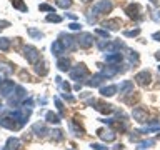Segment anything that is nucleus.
Masks as SVG:
<instances>
[{
  "label": "nucleus",
  "mask_w": 160,
  "mask_h": 150,
  "mask_svg": "<svg viewBox=\"0 0 160 150\" xmlns=\"http://www.w3.org/2000/svg\"><path fill=\"white\" fill-rule=\"evenodd\" d=\"M7 98H8V105H10V107H18V105L22 103L25 98H27V92H25L23 87H20V85H15L13 92L10 93Z\"/></svg>",
  "instance_id": "nucleus-1"
},
{
  "label": "nucleus",
  "mask_w": 160,
  "mask_h": 150,
  "mask_svg": "<svg viewBox=\"0 0 160 150\" xmlns=\"http://www.w3.org/2000/svg\"><path fill=\"white\" fill-rule=\"evenodd\" d=\"M88 75H90V72H88V68L85 63H77L75 67L70 68V78L77 80L80 83H82L85 78H88Z\"/></svg>",
  "instance_id": "nucleus-2"
},
{
  "label": "nucleus",
  "mask_w": 160,
  "mask_h": 150,
  "mask_svg": "<svg viewBox=\"0 0 160 150\" xmlns=\"http://www.w3.org/2000/svg\"><path fill=\"white\" fill-rule=\"evenodd\" d=\"M112 8H113V3L110 2V0H98V2L93 3V7L90 8V15L98 17V15H103V13L112 12Z\"/></svg>",
  "instance_id": "nucleus-3"
},
{
  "label": "nucleus",
  "mask_w": 160,
  "mask_h": 150,
  "mask_svg": "<svg viewBox=\"0 0 160 150\" xmlns=\"http://www.w3.org/2000/svg\"><path fill=\"white\" fill-rule=\"evenodd\" d=\"M125 13H127L128 18L135 20V22H140L143 20V15H142V5L137 3V2H132L125 7Z\"/></svg>",
  "instance_id": "nucleus-4"
},
{
  "label": "nucleus",
  "mask_w": 160,
  "mask_h": 150,
  "mask_svg": "<svg viewBox=\"0 0 160 150\" xmlns=\"http://www.w3.org/2000/svg\"><path fill=\"white\" fill-rule=\"evenodd\" d=\"M87 103L90 105V107H93L97 112L103 113V115H110V113L115 112V107L112 103H105V102H100V100H95V98H90Z\"/></svg>",
  "instance_id": "nucleus-5"
},
{
  "label": "nucleus",
  "mask_w": 160,
  "mask_h": 150,
  "mask_svg": "<svg viewBox=\"0 0 160 150\" xmlns=\"http://www.w3.org/2000/svg\"><path fill=\"white\" fill-rule=\"evenodd\" d=\"M100 122L107 123L112 130H115V132H125V130L128 128L125 118H122V120H118V118H100Z\"/></svg>",
  "instance_id": "nucleus-6"
},
{
  "label": "nucleus",
  "mask_w": 160,
  "mask_h": 150,
  "mask_svg": "<svg viewBox=\"0 0 160 150\" xmlns=\"http://www.w3.org/2000/svg\"><path fill=\"white\" fill-rule=\"evenodd\" d=\"M22 55L25 58H27V62L28 63H37L38 60H40V52L35 47H32V45H23V48H22Z\"/></svg>",
  "instance_id": "nucleus-7"
},
{
  "label": "nucleus",
  "mask_w": 160,
  "mask_h": 150,
  "mask_svg": "<svg viewBox=\"0 0 160 150\" xmlns=\"http://www.w3.org/2000/svg\"><path fill=\"white\" fill-rule=\"evenodd\" d=\"M75 38H77V45L80 48H90L95 43V37L88 32H80Z\"/></svg>",
  "instance_id": "nucleus-8"
},
{
  "label": "nucleus",
  "mask_w": 160,
  "mask_h": 150,
  "mask_svg": "<svg viewBox=\"0 0 160 150\" xmlns=\"http://www.w3.org/2000/svg\"><path fill=\"white\" fill-rule=\"evenodd\" d=\"M58 40L63 43L65 50H70V52H75L77 47H78V45H77V38H75L73 35H70V33H60Z\"/></svg>",
  "instance_id": "nucleus-9"
},
{
  "label": "nucleus",
  "mask_w": 160,
  "mask_h": 150,
  "mask_svg": "<svg viewBox=\"0 0 160 150\" xmlns=\"http://www.w3.org/2000/svg\"><path fill=\"white\" fill-rule=\"evenodd\" d=\"M122 65H110L108 63V67H102V70H100V73L103 75L105 78H112V77H115V75H118V73H123L127 68H120Z\"/></svg>",
  "instance_id": "nucleus-10"
},
{
  "label": "nucleus",
  "mask_w": 160,
  "mask_h": 150,
  "mask_svg": "<svg viewBox=\"0 0 160 150\" xmlns=\"http://www.w3.org/2000/svg\"><path fill=\"white\" fill-rule=\"evenodd\" d=\"M0 127L8 128V130H20V128H22V123H20L18 120H15V118H12V117L8 115V117L0 118Z\"/></svg>",
  "instance_id": "nucleus-11"
},
{
  "label": "nucleus",
  "mask_w": 160,
  "mask_h": 150,
  "mask_svg": "<svg viewBox=\"0 0 160 150\" xmlns=\"http://www.w3.org/2000/svg\"><path fill=\"white\" fill-rule=\"evenodd\" d=\"M150 82H152V73L148 70H142L135 75V83L140 87H147V85H150Z\"/></svg>",
  "instance_id": "nucleus-12"
},
{
  "label": "nucleus",
  "mask_w": 160,
  "mask_h": 150,
  "mask_svg": "<svg viewBox=\"0 0 160 150\" xmlns=\"http://www.w3.org/2000/svg\"><path fill=\"white\" fill-rule=\"evenodd\" d=\"M132 117L135 122H138V123H147L148 122V113H147V110L142 108V107H135L132 110Z\"/></svg>",
  "instance_id": "nucleus-13"
},
{
  "label": "nucleus",
  "mask_w": 160,
  "mask_h": 150,
  "mask_svg": "<svg viewBox=\"0 0 160 150\" xmlns=\"http://www.w3.org/2000/svg\"><path fill=\"white\" fill-rule=\"evenodd\" d=\"M97 135L103 140V142H113L115 137H117V132L112 130V128H98Z\"/></svg>",
  "instance_id": "nucleus-14"
},
{
  "label": "nucleus",
  "mask_w": 160,
  "mask_h": 150,
  "mask_svg": "<svg viewBox=\"0 0 160 150\" xmlns=\"http://www.w3.org/2000/svg\"><path fill=\"white\" fill-rule=\"evenodd\" d=\"M13 88H15V83H13V80H3V82L0 83V95L7 98L8 95L13 92Z\"/></svg>",
  "instance_id": "nucleus-15"
},
{
  "label": "nucleus",
  "mask_w": 160,
  "mask_h": 150,
  "mask_svg": "<svg viewBox=\"0 0 160 150\" xmlns=\"http://www.w3.org/2000/svg\"><path fill=\"white\" fill-rule=\"evenodd\" d=\"M102 27L105 30H112V32H115V30H118L120 27H122V20L120 18H108V20H105V22H102Z\"/></svg>",
  "instance_id": "nucleus-16"
},
{
  "label": "nucleus",
  "mask_w": 160,
  "mask_h": 150,
  "mask_svg": "<svg viewBox=\"0 0 160 150\" xmlns=\"http://www.w3.org/2000/svg\"><path fill=\"white\" fill-rule=\"evenodd\" d=\"M32 132L37 135V137L43 138V137H47V133H50V130H48V127H47L45 123L37 122V123H33V125H32Z\"/></svg>",
  "instance_id": "nucleus-17"
},
{
  "label": "nucleus",
  "mask_w": 160,
  "mask_h": 150,
  "mask_svg": "<svg viewBox=\"0 0 160 150\" xmlns=\"http://www.w3.org/2000/svg\"><path fill=\"white\" fill-rule=\"evenodd\" d=\"M123 60V55L120 52H110V53H105V62L110 63V65H118L122 63Z\"/></svg>",
  "instance_id": "nucleus-18"
},
{
  "label": "nucleus",
  "mask_w": 160,
  "mask_h": 150,
  "mask_svg": "<svg viewBox=\"0 0 160 150\" xmlns=\"http://www.w3.org/2000/svg\"><path fill=\"white\" fill-rule=\"evenodd\" d=\"M125 48V43L120 42V40H108L107 47H105V50H107V53L110 52H120V50Z\"/></svg>",
  "instance_id": "nucleus-19"
},
{
  "label": "nucleus",
  "mask_w": 160,
  "mask_h": 150,
  "mask_svg": "<svg viewBox=\"0 0 160 150\" xmlns=\"http://www.w3.org/2000/svg\"><path fill=\"white\" fill-rule=\"evenodd\" d=\"M70 65H72V62H70L68 57H63L62 55V57L57 58V68L60 70V72H68V70L72 68Z\"/></svg>",
  "instance_id": "nucleus-20"
},
{
  "label": "nucleus",
  "mask_w": 160,
  "mask_h": 150,
  "mask_svg": "<svg viewBox=\"0 0 160 150\" xmlns=\"http://www.w3.org/2000/svg\"><path fill=\"white\" fill-rule=\"evenodd\" d=\"M103 80H105V77H103V75L98 72V73L92 75V77H90V80H87V82H85V83H87L88 87H100Z\"/></svg>",
  "instance_id": "nucleus-21"
},
{
  "label": "nucleus",
  "mask_w": 160,
  "mask_h": 150,
  "mask_svg": "<svg viewBox=\"0 0 160 150\" xmlns=\"http://www.w3.org/2000/svg\"><path fill=\"white\" fill-rule=\"evenodd\" d=\"M118 92L117 85H107V87H100V95L102 97H113Z\"/></svg>",
  "instance_id": "nucleus-22"
},
{
  "label": "nucleus",
  "mask_w": 160,
  "mask_h": 150,
  "mask_svg": "<svg viewBox=\"0 0 160 150\" xmlns=\"http://www.w3.org/2000/svg\"><path fill=\"white\" fill-rule=\"evenodd\" d=\"M50 48H52V53H53L57 58H58V57H62V55L65 53V47H63V43L60 42V40H55Z\"/></svg>",
  "instance_id": "nucleus-23"
},
{
  "label": "nucleus",
  "mask_w": 160,
  "mask_h": 150,
  "mask_svg": "<svg viewBox=\"0 0 160 150\" xmlns=\"http://www.w3.org/2000/svg\"><path fill=\"white\" fill-rule=\"evenodd\" d=\"M118 92L122 95L132 93L133 92V82H132V80H123V82L120 83V87H118Z\"/></svg>",
  "instance_id": "nucleus-24"
},
{
  "label": "nucleus",
  "mask_w": 160,
  "mask_h": 150,
  "mask_svg": "<svg viewBox=\"0 0 160 150\" xmlns=\"http://www.w3.org/2000/svg\"><path fill=\"white\" fill-rule=\"evenodd\" d=\"M35 72H37L38 75H42V77H43V75H47V73H48V67H47V62H43V60L40 58L38 62L35 63Z\"/></svg>",
  "instance_id": "nucleus-25"
},
{
  "label": "nucleus",
  "mask_w": 160,
  "mask_h": 150,
  "mask_svg": "<svg viewBox=\"0 0 160 150\" xmlns=\"http://www.w3.org/2000/svg\"><path fill=\"white\" fill-rule=\"evenodd\" d=\"M15 70V65L8 63V62H0V73L3 75H12Z\"/></svg>",
  "instance_id": "nucleus-26"
},
{
  "label": "nucleus",
  "mask_w": 160,
  "mask_h": 150,
  "mask_svg": "<svg viewBox=\"0 0 160 150\" xmlns=\"http://www.w3.org/2000/svg\"><path fill=\"white\" fill-rule=\"evenodd\" d=\"M45 120H47L48 123H55V125H58L60 122H62V117L57 113H53V112H47L45 113Z\"/></svg>",
  "instance_id": "nucleus-27"
},
{
  "label": "nucleus",
  "mask_w": 160,
  "mask_h": 150,
  "mask_svg": "<svg viewBox=\"0 0 160 150\" xmlns=\"http://www.w3.org/2000/svg\"><path fill=\"white\" fill-rule=\"evenodd\" d=\"M70 130H72V133L75 135V137H82V135L85 133V130L82 128V127H78L77 123H75V118L70 122Z\"/></svg>",
  "instance_id": "nucleus-28"
},
{
  "label": "nucleus",
  "mask_w": 160,
  "mask_h": 150,
  "mask_svg": "<svg viewBox=\"0 0 160 150\" xmlns=\"http://www.w3.org/2000/svg\"><path fill=\"white\" fill-rule=\"evenodd\" d=\"M12 7L20 10V12H28V7H27V3H25L23 0H12Z\"/></svg>",
  "instance_id": "nucleus-29"
},
{
  "label": "nucleus",
  "mask_w": 160,
  "mask_h": 150,
  "mask_svg": "<svg viewBox=\"0 0 160 150\" xmlns=\"http://www.w3.org/2000/svg\"><path fill=\"white\" fill-rule=\"evenodd\" d=\"M7 147L12 150H18L20 148V140L17 137H8L7 138Z\"/></svg>",
  "instance_id": "nucleus-30"
},
{
  "label": "nucleus",
  "mask_w": 160,
  "mask_h": 150,
  "mask_svg": "<svg viewBox=\"0 0 160 150\" xmlns=\"http://www.w3.org/2000/svg\"><path fill=\"white\" fill-rule=\"evenodd\" d=\"M27 33H28L32 38H35V40H42V38H43V33L40 32V30L33 28V27H28V28H27Z\"/></svg>",
  "instance_id": "nucleus-31"
},
{
  "label": "nucleus",
  "mask_w": 160,
  "mask_h": 150,
  "mask_svg": "<svg viewBox=\"0 0 160 150\" xmlns=\"http://www.w3.org/2000/svg\"><path fill=\"white\" fill-rule=\"evenodd\" d=\"M10 38H7V37H0V50L2 52H8L10 50Z\"/></svg>",
  "instance_id": "nucleus-32"
},
{
  "label": "nucleus",
  "mask_w": 160,
  "mask_h": 150,
  "mask_svg": "<svg viewBox=\"0 0 160 150\" xmlns=\"http://www.w3.org/2000/svg\"><path fill=\"white\" fill-rule=\"evenodd\" d=\"M55 3H57V7L63 8V10L72 7V0H55Z\"/></svg>",
  "instance_id": "nucleus-33"
},
{
  "label": "nucleus",
  "mask_w": 160,
  "mask_h": 150,
  "mask_svg": "<svg viewBox=\"0 0 160 150\" xmlns=\"http://www.w3.org/2000/svg\"><path fill=\"white\" fill-rule=\"evenodd\" d=\"M53 102H55V107H57V110H58V115H60V117H63V115H65L63 103L60 102V98H58V97H55V98H53Z\"/></svg>",
  "instance_id": "nucleus-34"
},
{
  "label": "nucleus",
  "mask_w": 160,
  "mask_h": 150,
  "mask_svg": "<svg viewBox=\"0 0 160 150\" xmlns=\"http://www.w3.org/2000/svg\"><path fill=\"white\" fill-rule=\"evenodd\" d=\"M52 133V140H55V142H60V140L63 138V132L60 128H55L53 132H50Z\"/></svg>",
  "instance_id": "nucleus-35"
},
{
  "label": "nucleus",
  "mask_w": 160,
  "mask_h": 150,
  "mask_svg": "<svg viewBox=\"0 0 160 150\" xmlns=\"http://www.w3.org/2000/svg\"><path fill=\"white\" fill-rule=\"evenodd\" d=\"M155 145V140L153 138H148V140H143V142H138V147L137 148H148V147H153Z\"/></svg>",
  "instance_id": "nucleus-36"
},
{
  "label": "nucleus",
  "mask_w": 160,
  "mask_h": 150,
  "mask_svg": "<svg viewBox=\"0 0 160 150\" xmlns=\"http://www.w3.org/2000/svg\"><path fill=\"white\" fill-rule=\"evenodd\" d=\"M45 20H47V22H55V23H60V22H62V17H60V15H57V13H48L47 17H45Z\"/></svg>",
  "instance_id": "nucleus-37"
},
{
  "label": "nucleus",
  "mask_w": 160,
  "mask_h": 150,
  "mask_svg": "<svg viewBox=\"0 0 160 150\" xmlns=\"http://www.w3.org/2000/svg\"><path fill=\"white\" fill-rule=\"evenodd\" d=\"M38 10H40V12H50V13H55V8L52 7V5H48V3H40V5H38Z\"/></svg>",
  "instance_id": "nucleus-38"
},
{
  "label": "nucleus",
  "mask_w": 160,
  "mask_h": 150,
  "mask_svg": "<svg viewBox=\"0 0 160 150\" xmlns=\"http://www.w3.org/2000/svg\"><path fill=\"white\" fill-rule=\"evenodd\" d=\"M95 33H97L98 37H102V38H110V32L105 30V28H95Z\"/></svg>",
  "instance_id": "nucleus-39"
},
{
  "label": "nucleus",
  "mask_w": 160,
  "mask_h": 150,
  "mask_svg": "<svg viewBox=\"0 0 160 150\" xmlns=\"http://www.w3.org/2000/svg\"><path fill=\"white\" fill-rule=\"evenodd\" d=\"M140 32H142V30L137 27V28H133V30H125L123 35H125V37H137V35H140Z\"/></svg>",
  "instance_id": "nucleus-40"
},
{
  "label": "nucleus",
  "mask_w": 160,
  "mask_h": 150,
  "mask_svg": "<svg viewBox=\"0 0 160 150\" xmlns=\"http://www.w3.org/2000/svg\"><path fill=\"white\" fill-rule=\"evenodd\" d=\"M68 28L70 30H73V32H80L82 30V23H78V22H72L68 25Z\"/></svg>",
  "instance_id": "nucleus-41"
},
{
  "label": "nucleus",
  "mask_w": 160,
  "mask_h": 150,
  "mask_svg": "<svg viewBox=\"0 0 160 150\" xmlns=\"http://www.w3.org/2000/svg\"><path fill=\"white\" fill-rule=\"evenodd\" d=\"M150 18L153 20V22H160V10H153V12H150Z\"/></svg>",
  "instance_id": "nucleus-42"
},
{
  "label": "nucleus",
  "mask_w": 160,
  "mask_h": 150,
  "mask_svg": "<svg viewBox=\"0 0 160 150\" xmlns=\"http://www.w3.org/2000/svg\"><path fill=\"white\" fill-rule=\"evenodd\" d=\"M58 85H60V88H62L63 92H67V93L72 92V87H70V83H68V82H60Z\"/></svg>",
  "instance_id": "nucleus-43"
},
{
  "label": "nucleus",
  "mask_w": 160,
  "mask_h": 150,
  "mask_svg": "<svg viewBox=\"0 0 160 150\" xmlns=\"http://www.w3.org/2000/svg\"><path fill=\"white\" fill-rule=\"evenodd\" d=\"M20 105H22L23 108H32V107H33V100H32V98H25Z\"/></svg>",
  "instance_id": "nucleus-44"
},
{
  "label": "nucleus",
  "mask_w": 160,
  "mask_h": 150,
  "mask_svg": "<svg viewBox=\"0 0 160 150\" xmlns=\"http://www.w3.org/2000/svg\"><path fill=\"white\" fill-rule=\"evenodd\" d=\"M90 147H92V150H108V147H105L103 143H92Z\"/></svg>",
  "instance_id": "nucleus-45"
},
{
  "label": "nucleus",
  "mask_w": 160,
  "mask_h": 150,
  "mask_svg": "<svg viewBox=\"0 0 160 150\" xmlns=\"http://www.w3.org/2000/svg\"><path fill=\"white\" fill-rule=\"evenodd\" d=\"M7 27H10V22H8V20H0V30H2V28H7Z\"/></svg>",
  "instance_id": "nucleus-46"
},
{
  "label": "nucleus",
  "mask_w": 160,
  "mask_h": 150,
  "mask_svg": "<svg viewBox=\"0 0 160 150\" xmlns=\"http://www.w3.org/2000/svg\"><path fill=\"white\" fill-rule=\"evenodd\" d=\"M62 97H63L65 100H68V102H73V100H75V98L72 97V95H68L67 92H65V93H62Z\"/></svg>",
  "instance_id": "nucleus-47"
},
{
  "label": "nucleus",
  "mask_w": 160,
  "mask_h": 150,
  "mask_svg": "<svg viewBox=\"0 0 160 150\" xmlns=\"http://www.w3.org/2000/svg\"><path fill=\"white\" fill-rule=\"evenodd\" d=\"M152 38L155 40V42H160V32H155V33L152 35Z\"/></svg>",
  "instance_id": "nucleus-48"
},
{
  "label": "nucleus",
  "mask_w": 160,
  "mask_h": 150,
  "mask_svg": "<svg viewBox=\"0 0 160 150\" xmlns=\"http://www.w3.org/2000/svg\"><path fill=\"white\" fill-rule=\"evenodd\" d=\"M150 3H152L153 7H158V5H160V0H150Z\"/></svg>",
  "instance_id": "nucleus-49"
},
{
  "label": "nucleus",
  "mask_w": 160,
  "mask_h": 150,
  "mask_svg": "<svg viewBox=\"0 0 160 150\" xmlns=\"http://www.w3.org/2000/svg\"><path fill=\"white\" fill-rule=\"evenodd\" d=\"M113 150H123V145H122V143L115 145V147H113Z\"/></svg>",
  "instance_id": "nucleus-50"
},
{
  "label": "nucleus",
  "mask_w": 160,
  "mask_h": 150,
  "mask_svg": "<svg viewBox=\"0 0 160 150\" xmlns=\"http://www.w3.org/2000/svg\"><path fill=\"white\" fill-rule=\"evenodd\" d=\"M68 17L72 18V20H77V15H75V13H68Z\"/></svg>",
  "instance_id": "nucleus-51"
},
{
  "label": "nucleus",
  "mask_w": 160,
  "mask_h": 150,
  "mask_svg": "<svg viewBox=\"0 0 160 150\" xmlns=\"http://www.w3.org/2000/svg\"><path fill=\"white\" fill-rule=\"evenodd\" d=\"M155 58H157V60H160V50H158L157 53H155Z\"/></svg>",
  "instance_id": "nucleus-52"
},
{
  "label": "nucleus",
  "mask_w": 160,
  "mask_h": 150,
  "mask_svg": "<svg viewBox=\"0 0 160 150\" xmlns=\"http://www.w3.org/2000/svg\"><path fill=\"white\" fill-rule=\"evenodd\" d=\"M80 2H83V3H88V2H92V0H80Z\"/></svg>",
  "instance_id": "nucleus-53"
},
{
  "label": "nucleus",
  "mask_w": 160,
  "mask_h": 150,
  "mask_svg": "<svg viewBox=\"0 0 160 150\" xmlns=\"http://www.w3.org/2000/svg\"><path fill=\"white\" fill-rule=\"evenodd\" d=\"M0 150H12V148H8V147H2Z\"/></svg>",
  "instance_id": "nucleus-54"
},
{
  "label": "nucleus",
  "mask_w": 160,
  "mask_h": 150,
  "mask_svg": "<svg viewBox=\"0 0 160 150\" xmlns=\"http://www.w3.org/2000/svg\"><path fill=\"white\" fill-rule=\"evenodd\" d=\"M157 138H158V140H160V133H158V135H157Z\"/></svg>",
  "instance_id": "nucleus-55"
},
{
  "label": "nucleus",
  "mask_w": 160,
  "mask_h": 150,
  "mask_svg": "<svg viewBox=\"0 0 160 150\" xmlns=\"http://www.w3.org/2000/svg\"><path fill=\"white\" fill-rule=\"evenodd\" d=\"M158 72H160V65H158Z\"/></svg>",
  "instance_id": "nucleus-56"
},
{
  "label": "nucleus",
  "mask_w": 160,
  "mask_h": 150,
  "mask_svg": "<svg viewBox=\"0 0 160 150\" xmlns=\"http://www.w3.org/2000/svg\"><path fill=\"white\" fill-rule=\"evenodd\" d=\"M0 83H2V82H0Z\"/></svg>",
  "instance_id": "nucleus-57"
}]
</instances>
